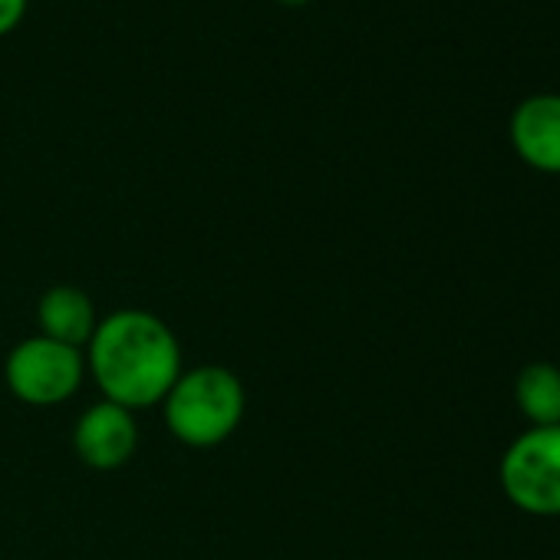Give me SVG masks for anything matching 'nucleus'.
<instances>
[{"label":"nucleus","mask_w":560,"mask_h":560,"mask_svg":"<svg viewBox=\"0 0 560 560\" xmlns=\"http://www.w3.org/2000/svg\"><path fill=\"white\" fill-rule=\"evenodd\" d=\"M37 320H40L44 337H50L57 343H67L73 350L90 347V340H93V334L100 327V317H96V307H93L90 294L80 291V288H70V284L50 288L40 298Z\"/></svg>","instance_id":"nucleus-7"},{"label":"nucleus","mask_w":560,"mask_h":560,"mask_svg":"<svg viewBox=\"0 0 560 560\" xmlns=\"http://www.w3.org/2000/svg\"><path fill=\"white\" fill-rule=\"evenodd\" d=\"M165 402V422L172 435L195 448L221 445L244 419V386L241 380L224 366H195L182 370L175 386L168 389Z\"/></svg>","instance_id":"nucleus-2"},{"label":"nucleus","mask_w":560,"mask_h":560,"mask_svg":"<svg viewBox=\"0 0 560 560\" xmlns=\"http://www.w3.org/2000/svg\"><path fill=\"white\" fill-rule=\"evenodd\" d=\"M27 0H0V34L11 31L21 18H24Z\"/></svg>","instance_id":"nucleus-9"},{"label":"nucleus","mask_w":560,"mask_h":560,"mask_svg":"<svg viewBox=\"0 0 560 560\" xmlns=\"http://www.w3.org/2000/svg\"><path fill=\"white\" fill-rule=\"evenodd\" d=\"M136 445H139V425L132 409L109 399L90 406L73 429L77 455L100 471L122 468L136 455Z\"/></svg>","instance_id":"nucleus-5"},{"label":"nucleus","mask_w":560,"mask_h":560,"mask_svg":"<svg viewBox=\"0 0 560 560\" xmlns=\"http://www.w3.org/2000/svg\"><path fill=\"white\" fill-rule=\"evenodd\" d=\"M504 494L527 514H560V425H534L501 458Z\"/></svg>","instance_id":"nucleus-3"},{"label":"nucleus","mask_w":560,"mask_h":560,"mask_svg":"<svg viewBox=\"0 0 560 560\" xmlns=\"http://www.w3.org/2000/svg\"><path fill=\"white\" fill-rule=\"evenodd\" d=\"M291 4H301V0H291Z\"/></svg>","instance_id":"nucleus-10"},{"label":"nucleus","mask_w":560,"mask_h":560,"mask_svg":"<svg viewBox=\"0 0 560 560\" xmlns=\"http://www.w3.org/2000/svg\"><path fill=\"white\" fill-rule=\"evenodd\" d=\"M521 412L540 425H560V370L550 363H530L514 386Z\"/></svg>","instance_id":"nucleus-8"},{"label":"nucleus","mask_w":560,"mask_h":560,"mask_svg":"<svg viewBox=\"0 0 560 560\" xmlns=\"http://www.w3.org/2000/svg\"><path fill=\"white\" fill-rule=\"evenodd\" d=\"M11 393L27 406H60L83 383V357L80 350L57 343L50 337L21 340L4 366Z\"/></svg>","instance_id":"nucleus-4"},{"label":"nucleus","mask_w":560,"mask_h":560,"mask_svg":"<svg viewBox=\"0 0 560 560\" xmlns=\"http://www.w3.org/2000/svg\"><path fill=\"white\" fill-rule=\"evenodd\" d=\"M511 145L537 172L560 175V96H527L511 116Z\"/></svg>","instance_id":"nucleus-6"},{"label":"nucleus","mask_w":560,"mask_h":560,"mask_svg":"<svg viewBox=\"0 0 560 560\" xmlns=\"http://www.w3.org/2000/svg\"><path fill=\"white\" fill-rule=\"evenodd\" d=\"M90 373L103 396L126 409H149L182 376V350L172 327L149 311H116L90 340Z\"/></svg>","instance_id":"nucleus-1"}]
</instances>
